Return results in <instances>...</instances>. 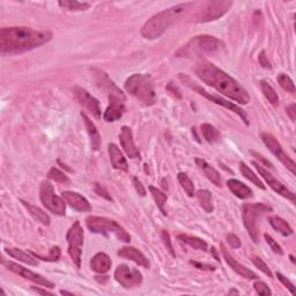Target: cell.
Masks as SVG:
<instances>
[{
  "label": "cell",
  "instance_id": "6da1fadb",
  "mask_svg": "<svg viewBox=\"0 0 296 296\" xmlns=\"http://www.w3.org/2000/svg\"><path fill=\"white\" fill-rule=\"evenodd\" d=\"M52 33L29 27H5L0 30V50L2 55H16L36 49L51 41Z\"/></svg>",
  "mask_w": 296,
  "mask_h": 296
},
{
  "label": "cell",
  "instance_id": "7a4b0ae2",
  "mask_svg": "<svg viewBox=\"0 0 296 296\" xmlns=\"http://www.w3.org/2000/svg\"><path fill=\"white\" fill-rule=\"evenodd\" d=\"M196 74L202 83L215 88L217 92L230 99L241 104H248L250 102V95L243 86L213 64L207 62L200 63L196 69Z\"/></svg>",
  "mask_w": 296,
  "mask_h": 296
},
{
  "label": "cell",
  "instance_id": "3957f363",
  "mask_svg": "<svg viewBox=\"0 0 296 296\" xmlns=\"http://www.w3.org/2000/svg\"><path fill=\"white\" fill-rule=\"evenodd\" d=\"M191 5V2L180 3V5L170 7L168 9H165L153 15L148 21H146L141 28L142 37L146 38V40H156V38H159L171 24L176 22L178 17Z\"/></svg>",
  "mask_w": 296,
  "mask_h": 296
},
{
  "label": "cell",
  "instance_id": "277c9868",
  "mask_svg": "<svg viewBox=\"0 0 296 296\" xmlns=\"http://www.w3.org/2000/svg\"><path fill=\"white\" fill-rule=\"evenodd\" d=\"M223 48V43L216 37L209 36V35H200L196 36L184 45L183 48L178 50L175 53L176 57H184V58H196V57L202 56H213L216 55L221 49Z\"/></svg>",
  "mask_w": 296,
  "mask_h": 296
},
{
  "label": "cell",
  "instance_id": "5b68a950",
  "mask_svg": "<svg viewBox=\"0 0 296 296\" xmlns=\"http://www.w3.org/2000/svg\"><path fill=\"white\" fill-rule=\"evenodd\" d=\"M127 93L144 103L145 105H153L156 102V92L153 79L147 74H133L125 81Z\"/></svg>",
  "mask_w": 296,
  "mask_h": 296
},
{
  "label": "cell",
  "instance_id": "8992f818",
  "mask_svg": "<svg viewBox=\"0 0 296 296\" xmlns=\"http://www.w3.org/2000/svg\"><path fill=\"white\" fill-rule=\"evenodd\" d=\"M86 226L92 233L103 235L113 234L119 241L125 242V243H130L131 241L130 234L117 221L108 219V217L91 215L86 219Z\"/></svg>",
  "mask_w": 296,
  "mask_h": 296
},
{
  "label": "cell",
  "instance_id": "52a82bcc",
  "mask_svg": "<svg viewBox=\"0 0 296 296\" xmlns=\"http://www.w3.org/2000/svg\"><path fill=\"white\" fill-rule=\"evenodd\" d=\"M272 208L262 202H252V204H244L242 207V216H243L244 227L247 228L249 235L252 241L257 243L259 235V219L264 213L271 212Z\"/></svg>",
  "mask_w": 296,
  "mask_h": 296
},
{
  "label": "cell",
  "instance_id": "ba28073f",
  "mask_svg": "<svg viewBox=\"0 0 296 296\" xmlns=\"http://www.w3.org/2000/svg\"><path fill=\"white\" fill-rule=\"evenodd\" d=\"M40 199L44 207L56 215L64 216L66 214V204L63 197L56 195L53 185L49 181H43L40 187Z\"/></svg>",
  "mask_w": 296,
  "mask_h": 296
},
{
  "label": "cell",
  "instance_id": "9c48e42d",
  "mask_svg": "<svg viewBox=\"0 0 296 296\" xmlns=\"http://www.w3.org/2000/svg\"><path fill=\"white\" fill-rule=\"evenodd\" d=\"M84 228L79 221H76L66 234V240L69 243V255L72 258L77 267L81 266V255L84 247Z\"/></svg>",
  "mask_w": 296,
  "mask_h": 296
},
{
  "label": "cell",
  "instance_id": "30bf717a",
  "mask_svg": "<svg viewBox=\"0 0 296 296\" xmlns=\"http://www.w3.org/2000/svg\"><path fill=\"white\" fill-rule=\"evenodd\" d=\"M180 78H181L182 81H184V83L189 86V87H191L192 89H195L196 92L199 93V94H200L201 96H204V98L209 99V101H212L213 103H215V104H217V105H221V106H223V108H227V109L231 110V111H234L235 113H236V115H238V116L241 117V119L243 120L245 125H248L249 120H248L247 113H245L244 110H242L240 108V106L236 105V104H234V103H231L229 101H227V99H223L222 98H219V96L209 94L208 92L204 91V89H202L201 87H199V86L195 85L190 79H189L188 77H184L183 74H181Z\"/></svg>",
  "mask_w": 296,
  "mask_h": 296
},
{
  "label": "cell",
  "instance_id": "8fae6325",
  "mask_svg": "<svg viewBox=\"0 0 296 296\" xmlns=\"http://www.w3.org/2000/svg\"><path fill=\"white\" fill-rule=\"evenodd\" d=\"M260 138H262V140L267 148L270 149L271 153L276 156V158L279 160V161L283 163V165L286 167L288 170H291V173L295 175L296 174V166H295V162L293 161V159L291 158L290 155L287 154L286 152L284 151L283 146L280 145V142L277 140L276 138L273 137L271 133H266V132H264L260 135Z\"/></svg>",
  "mask_w": 296,
  "mask_h": 296
},
{
  "label": "cell",
  "instance_id": "7c38bea8",
  "mask_svg": "<svg viewBox=\"0 0 296 296\" xmlns=\"http://www.w3.org/2000/svg\"><path fill=\"white\" fill-rule=\"evenodd\" d=\"M124 102H125V98H124L123 93L116 87L109 94V105L103 115L105 122L111 123L122 118L124 111H125V103Z\"/></svg>",
  "mask_w": 296,
  "mask_h": 296
},
{
  "label": "cell",
  "instance_id": "4fadbf2b",
  "mask_svg": "<svg viewBox=\"0 0 296 296\" xmlns=\"http://www.w3.org/2000/svg\"><path fill=\"white\" fill-rule=\"evenodd\" d=\"M1 263L7 270L10 271V272L17 274V276H21L22 278H24V279L33 281V283L37 284V285H41V286H44V287H48V288H55V284L46 279V278L33 272V271L26 269V267L20 266L19 264L9 262V260H6L5 258H2Z\"/></svg>",
  "mask_w": 296,
  "mask_h": 296
},
{
  "label": "cell",
  "instance_id": "5bb4252c",
  "mask_svg": "<svg viewBox=\"0 0 296 296\" xmlns=\"http://www.w3.org/2000/svg\"><path fill=\"white\" fill-rule=\"evenodd\" d=\"M115 279L124 288H134L141 285L142 274L133 267L120 264L115 271Z\"/></svg>",
  "mask_w": 296,
  "mask_h": 296
},
{
  "label": "cell",
  "instance_id": "9a60e30c",
  "mask_svg": "<svg viewBox=\"0 0 296 296\" xmlns=\"http://www.w3.org/2000/svg\"><path fill=\"white\" fill-rule=\"evenodd\" d=\"M252 165L256 167V169L258 170V173L260 176L263 177V180L266 182L267 184H269V187L272 189L274 192H277L278 195L283 196L284 198L288 199V200H291L293 204H295V195L292 192L290 189H287V187H285V185L277 180L276 177L273 176V175H271L269 171H267L265 168L262 165H259L258 162L254 161L252 162Z\"/></svg>",
  "mask_w": 296,
  "mask_h": 296
},
{
  "label": "cell",
  "instance_id": "2e32d148",
  "mask_svg": "<svg viewBox=\"0 0 296 296\" xmlns=\"http://www.w3.org/2000/svg\"><path fill=\"white\" fill-rule=\"evenodd\" d=\"M73 94L76 96L77 101L80 103L81 105L88 110L95 118H101V108H99V102L98 99H95L94 96H92L86 89L76 86L73 87Z\"/></svg>",
  "mask_w": 296,
  "mask_h": 296
},
{
  "label": "cell",
  "instance_id": "e0dca14e",
  "mask_svg": "<svg viewBox=\"0 0 296 296\" xmlns=\"http://www.w3.org/2000/svg\"><path fill=\"white\" fill-rule=\"evenodd\" d=\"M231 6H233V1H224V0L208 2L202 12L200 21L201 22H211V21L220 19L230 9Z\"/></svg>",
  "mask_w": 296,
  "mask_h": 296
},
{
  "label": "cell",
  "instance_id": "ac0fdd59",
  "mask_svg": "<svg viewBox=\"0 0 296 296\" xmlns=\"http://www.w3.org/2000/svg\"><path fill=\"white\" fill-rule=\"evenodd\" d=\"M119 141L120 145L126 153V155L130 159H139L140 158V152L137 148L133 140V133L128 126H123L119 133Z\"/></svg>",
  "mask_w": 296,
  "mask_h": 296
},
{
  "label": "cell",
  "instance_id": "d6986e66",
  "mask_svg": "<svg viewBox=\"0 0 296 296\" xmlns=\"http://www.w3.org/2000/svg\"><path fill=\"white\" fill-rule=\"evenodd\" d=\"M221 252H222L223 258L226 260V263L231 267V270L234 272H236L238 276H241L244 279H249V280H255L257 279V274L255 272H252L251 270H249L248 267H245L244 265H242L241 263H238L237 260H235L234 257H231L229 252L227 251L226 247L223 244H221Z\"/></svg>",
  "mask_w": 296,
  "mask_h": 296
},
{
  "label": "cell",
  "instance_id": "ffe728a7",
  "mask_svg": "<svg viewBox=\"0 0 296 296\" xmlns=\"http://www.w3.org/2000/svg\"><path fill=\"white\" fill-rule=\"evenodd\" d=\"M62 197L66 204H69L71 207L78 212L92 211V206L89 204V201L80 194H77V192L73 191H64L62 194Z\"/></svg>",
  "mask_w": 296,
  "mask_h": 296
},
{
  "label": "cell",
  "instance_id": "44dd1931",
  "mask_svg": "<svg viewBox=\"0 0 296 296\" xmlns=\"http://www.w3.org/2000/svg\"><path fill=\"white\" fill-rule=\"evenodd\" d=\"M117 254H118L119 257H122V258L132 260V262L138 264L139 266L145 267V269H149V266H151L149 260L146 258V256L142 254L141 251H139L138 249L133 247H124L119 249Z\"/></svg>",
  "mask_w": 296,
  "mask_h": 296
},
{
  "label": "cell",
  "instance_id": "7402d4cb",
  "mask_svg": "<svg viewBox=\"0 0 296 296\" xmlns=\"http://www.w3.org/2000/svg\"><path fill=\"white\" fill-rule=\"evenodd\" d=\"M196 163H197L199 169L204 173L205 176L207 177L214 185H216L217 188L222 187V178H221L220 173L215 168H213V167L209 165L206 160L197 158L196 159Z\"/></svg>",
  "mask_w": 296,
  "mask_h": 296
},
{
  "label": "cell",
  "instance_id": "603a6c76",
  "mask_svg": "<svg viewBox=\"0 0 296 296\" xmlns=\"http://www.w3.org/2000/svg\"><path fill=\"white\" fill-rule=\"evenodd\" d=\"M108 151H109L110 161H111L113 168L117 170L127 171V169H128L127 161H126V159L124 158L123 153L120 152V149L117 147V145L109 144Z\"/></svg>",
  "mask_w": 296,
  "mask_h": 296
},
{
  "label": "cell",
  "instance_id": "cb8c5ba5",
  "mask_svg": "<svg viewBox=\"0 0 296 296\" xmlns=\"http://www.w3.org/2000/svg\"><path fill=\"white\" fill-rule=\"evenodd\" d=\"M91 269L96 273H106L111 269V259L104 252H99L91 260Z\"/></svg>",
  "mask_w": 296,
  "mask_h": 296
},
{
  "label": "cell",
  "instance_id": "d4e9b609",
  "mask_svg": "<svg viewBox=\"0 0 296 296\" xmlns=\"http://www.w3.org/2000/svg\"><path fill=\"white\" fill-rule=\"evenodd\" d=\"M227 185L228 189L240 199H249L254 196V192H252L250 188L247 187L244 183H242V182L235 180V178L228 180Z\"/></svg>",
  "mask_w": 296,
  "mask_h": 296
},
{
  "label": "cell",
  "instance_id": "484cf974",
  "mask_svg": "<svg viewBox=\"0 0 296 296\" xmlns=\"http://www.w3.org/2000/svg\"><path fill=\"white\" fill-rule=\"evenodd\" d=\"M81 117H83L86 128H87V131H88L89 138H91L92 149H93V151H99V146H101V137H99V133L98 128H96L95 124L88 118L86 113L81 112Z\"/></svg>",
  "mask_w": 296,
  "mask_h": 296
},
{
  "label": "cell",
  "instance_id": "4316f807",
  "mask_svg": "<svg viewBox=\"0 0 296 296\" xmlns=\"http://www.w3.org/2000/svg\"><path fill=\"white\" fill-rule=\"evenodd\" d=\"M5 252L10 257H13V258L19 260V262L27 264V265H31V266L38 265L37 258L31 254V252L30 254H27V252L22 251L21 249H16V248H6Z\"/></svg>",
  "mask_w": 296,
  "mask_h": 296
},
{
  "label": "cell",
  "instance_id": "83f0119b",
  "mask_svg": "<svg viewBox=\"0 0 296 296\" xmlns=\"http://www.w3.org/2000/svg\"><path fill=\"white\" fill-rule=\"evenodd\" d=\"M269 222L271 226L273 227V229L279 231V233L281 235H284V236H291V235H293L294 233L293 228H292L290 226V223H288L286 220H284L283 217L277 216V215L270 216Z\"/></svg>",
  "mask_w": 296,
  "mask_h": 296
},
{
  "label": "cell",
  "instance_id": "f1b7e54d",
  "mask_svg": "<svg viewBox=\"0 0 296 296\" xmlns=\"http://www.w3.org/2000/svg\"><path fill=\"white\" fill-rule=\"evenodd\" d=\"M21 202H22V204L24 205V207L28 209V212L31 214V216H33L35 220H37L38 222L44 224V226H49L50 216L44 211H42V209L40 207H37V206L31 205V204H29V202H27L24 200H21Z\"/></svg>",
  "mask_w": 296,
  "mask_h": 296
},
{
  "label": "cell",
  "instance_id": "f546056e",
  "mask_svg": "<svg viewBox=\"0 0 296 296\" xmlns=\"http://www.w3.org/2000/svg\"><path fill=\"white\" fill-rule=\"evenodd\" d=\"M177 238L180 241L183 242V243L190 245L191 248L196 249V250L206 251V250H207V248H208L207 243H206V242L204 240H201V238H199V237L190 236V235L181 234V235H178Z\"/></svg>",
  "mask_w": 296,
  "mask_h": 296
},
{
  "label": "cell",
  "instance_id": "4dcf8cb0",
  "mask_svg": "<svg viewBox=\"0 0 296 296\" xmlns=\"http://www.w3.org/2000/svg\"><path fill=\"white\" fill-rule=\"evenodd\" d=\"M196 197H197L199 204L205 212L212 213L213 212V198L212 194L208 190H198L196 192Z\"/></svg>",
  "mask_w": 296,
  "mask_h": 296
},
{
  "label": "cell",
  "instance_id": "1f68e13d",
  "mask_svg": "<svg viewBox=\"0 0 296 296\" xmlns=\"http://www.w3.org/2000/svg\"><path fill=\"white\" fill-rule=\"evenodd\" d=\"M200 131L202 137L205 138V140L209 142V144H213V142H216L220 138V132L216 127H214L211 124H202L200 126Z\"/></svg>",
  "mask_w": 296,
  "mask_h": 296
},
{
  "label": "cell",
  "instance_id": "d6a6232c",
  "mask_svg": "<svg viewBox=\"0 0 296 296\" xmlns=\"http://www.w3.org/2000/svg\"><path fill=\"white\" fill-rule=\"evenodd\" d=\"M240 171L242 173V175L247 178V180H249L250 182H252L256 187H258L260 189H263V190H265V185H264V183L262 181L259 180V177L257 176V175L252 171L249 167L245 165L244 162H240Z\"/></svg>",
  "mask_w": 296,
  "mask_h": 296
},
{
  "label": "cell",
  "instance_id": "836d02e7",
  "mask_svg": "<svg viewBox=\"0 0 296 296\" xmlns=\"http://www.w3.org/2000/svg\"><path fill=\"white\" fill-rule=\"evenodd\" d=\"M149 191H151L153 198H154V200L156 202V205H158V207L160 208V211L165 214V215H167V212L165 211V205L167 200H168V196H167L165 192L160 190V189L154 187H149Z\"/></svg>",
  "mask_w": 296,
  "mask_h": 296
},
{
  "label": "cell",
  "instance_id": "e575fe53",
  "mask_svg": "<svg viewBox=\"0 0 296 296\" xmlns=\"http://www.w3.org/2000/svg\"><path fill=\"white\" fill-rule=\"evenodd\" d=\"M260 86H262V91L265 95V98L269 99V102L272 105H278L279 104V96H278L277 92L274 91V88L271 86L270 84H267L266 81H262L260 83Z\"/></svg>",
  "mask_w": 296,
  "mask_h": 296
},
{
  "label": "cell",
  "instance_id": "d590c367",
  "mask_svg": "<svg viewBox=\"0 0 296 296\" xmlns=\"http://www.w3.org/2000/svg\"><path fill=\"white\" fill-rule=\"evenodd\" d=\"M59 6H62L63 8L71 12H79V10H86L89 8L91 3L88 2H79L76 0H65V1H59Z\"/></svg>",
  "mask_w": 296,
  "mask_h": 296
},
{
  "label": "cell",
  "instance_id": "8d00e7d4",
  "mask_svg": "<svg viewBox=\"0 0 296 296\" xmlns=\"http://www.w3.org/2000/svg\"><path fill=\"white\" fill-rule=\"evenodd\" d=\"M177 178H178V182H180V184L182 185V188H183V190L187 192V195L189 196V197H194L195 196V184H194V182L191 181V178L184 173L178 174Z\"/></svg>",
  "mask_w": 296,
  "mask_h": 296
},
{
  "label": "cell",
  "instance_id": "74e56055",
  "mask_svg": "<svg viewBox=\"0 0 296 296\" xmlns=\"http://www.w3.org/2000/svg\"><path fill=\"white\" fill-rule=\"evenodd\" d=\"M277 80H278V84L281 86V88H284L285 91H287V92L292 93V94H294V93H295L294 83H293V80H292L291 78L287 76V74H285V73L279 74V76H278Z\"/></svg>",
  "mask_w": 296,
  "mask_h": 296
},
{
  "label": "cell",
  "instance_id": "f35d334b",
  "mask_svg": "<svg viewBox=\"0 0 296 296\" xmlns=\"http://www.w3.org/2000/svg\"><path fill=\"white\" fill-rule=\"evenodd\" d=\"M48 176L50 180H53L56 182H58V183H70V178L66 176L65 174L63 173V171H60L58 168H51L49 171Z\"/></svg>",
  "mask_w": 296,
  "mask_h": 296
},
{
  "label": "cell",
  "instance_id": "ab89813d",
  "mask_svg": "<svg viewBox=\"0 0 296 296\" xmlns=\"http://www.w3.org/2000/svg\"><path fill=\"white\" fill-rule=\"evenodd\" d=\"M35 257H36L37 259H42L44 260V262H58L59 258H60V248L59 247H52L51 250H50L49 255L46 257H43L40 256L37 254H34V252H31Z\"/></svg>",
  "mask_w": 296,
  "mask_h": 296
},
{
  "label": "cell",
  "instance_id": "60d3db41",
  "mask_svg": "<svg viewBox=\"0 0 296 296\" xmlns=\"http://www.w3.org/2000/svg\"><path fill=\"white\" fill-rule=\"evenodd\" d=\"M251 260H252V263L255 264V266L257 267V269H259L264 274H266V276L269 278L273 277V274H272V272H271V270L269 269V266L266 265V263L264 262L262 258H259V257L255 256V257H252Z\"/></svg>",
  "mask_w": 296,
  "mask_h": 296
},
{
  "label": "cell",
  "instance_id": "b9f144b4",
  "mask_svg": "<svg viewBox=\"0 0 296 296\" xmlns=\"http://www.w3.org/2000/svg\"><path fill=\"white\" fill-rule=\"evenodd\" d=\"M264 237H265V240H266V242H267V244L270 245L271 247V249H272L273 250V252L274 254H278V255H284V250H283V248L280 247L279 244H278V242L274 240V238L272 237V236H270L269 234H265L264 235Z\"/></svg>",
  "mask_w": 296,
  "mask_h": 296
},
{
  "label": "cell",
  "instance_id": "7bdbcfd3",
  "mask_svg": "<svg viewBox=\"0 0 296 296\" xmlns=\"http://www.w3.org/2000/svg\"><path fill=\"white\" fill-rule=\"evenodd\" d=\"M254 288L257 292V294L259 295H272V291L270 290V287L264 283V281L257 280L254 284Z\"/></svg>",
  "mask_w": 296,
  "mask_h": 296
},
{
  "label": "cell",
  "instance_id": "ee69618b",
  "mask_svg": "<svg viewBox=\"0 0 296 296\" xmlns=\"http://www.w3.org/2000/svg\"><path fill=\"white\" fill-rule=\"evenodd\" d=\"M277 278H278V279H279V280H280V283H281V284H283V285H284V286H285V287H286V288H287V290L291 292V293H292V294H294V293H295V288H294V285H293V284H292V283H291V281H290V280H288L286 277H285V276H283V274H281V273H279V272H277Z\"/></svg>",
  "mask_w": 296,
  "mask_h": 296
},
{
  "label": "cell",
  "instance_id": "f6af8a7d",
  "mask_svg": "<svg viewBox=\"0 0 296 296\" xmlns=\"http://www.w3.org/2000/svg\"><path fill=\"white\" fill-rule=\"evenodd\" d=\"M226 240L228 242V244H229L231 248H234V249L241 248V241H240V238H238L235 234H228L227 237H226Z\"/></svg>",
  "mask_w": 296,
  "mask_h": 296
},
{
  "label": "cell",
  "instance_id": "bcb514c9",
  "mask_svg": "<svg viewBox=\"0 0 296 296\" xmlns=\"http://www.w3.org/2000/svg\"><path fill=\"white\" fill-rule=\"evenodd\" d=\"M162 240L165 242V245L167 247V249H168V251L170 252L171 256H175L173 245H171V242H170V235L167 230H162Z\"/></svg>",
  "mask_w": 296,
  "mask_h": 296
},
{
  "label": "cell",
  "instance_id": "7dc6e473",
  "mask_svg": "<svg viewBox=\"0 0 296 296\" xmlns=\"http://www.w3.org/2000/svg\"><path fill=\"white\" fill-rule=\"evenodd\" d=\"M133 185H134L135 190H137L138 194L140 195L141 197H145V196H146V189L144 188V185L141 184V182L139 181L137 177L133 178Z\"/></svg>",
  "mask_w": 296,
  "mask_h": 296
},
{
  "label": "cell",
  "instance_id": "c3c4849f",
  "mask_svg": "<svg viewBox=\"0 0 296 296\" xmlns=\"http://www.w3.org/2000/svg\"><path fill=\"white\" fill-rule=\"evenodd\" d=\"M258 59H259V64L264 67V69H271V64L269 62V59H267L265 51L260 52Z\"/></svg>",
  "mask_w": 296,
  "mask_h": 296
},
{
  "label": "cell",
  "instance_id": "681fc988",
  "mask_svg": "<svg viewBox=\"0 0 296 296\" xmlns=\"http://www.w3.org/2000/svg\"><path fill=\"white\" fill-rule=\"evenodd\" d=\"M190 264H191V265L196 266L199 270H205V271H214V270H215V267L212 266V265H208V264L197 263V262H194V260H191Z\"/></svg>",
  "mask_w": 296,
  "mask_h": 296
},
{
  "label": "cell",
  "instance_id": "f907efd6",
  "mask_svg": "<svg viewBox=\"0 0 296 296\" xmlns=\"http://www.w3.org/2000/svg\"><path fill=\"white\" fill-rule=\"evenodd\" d=\"M95 191H96V194H98L99 196H101V197H104L105 199H108V200H112L111 197H110V196L108 195V192L104 190V188H102V185L96 184Z\"/></svg>",
  "mask_w": 296,
  "mask_h": 296
},
{
  "label": "cell",
  "instance_id": "816d5d0a",
  "mask_svg": "<svg viewBox=\"0 0 296 296\" xmlns=\"http://www.w3.org/2000/svg\"><path fill=\"white\" fill-rule=\"evenodd\" d=\"M287 113H288V116L291 117V119L293 120V122H295V119H296V105L295 104H291L290 106H288Z\"/></svg>",
  "mask_w": 296,
  "mask_h": 296
},
{
  "label": "cell",
  "instance_id": "f5cc1de1",
  "mask_svg": "<svg viewBox=\"0 0 296 296\" xmlns=\"http://www.w3.org/2000/svg\"><path fill=\"white\" fill-rule=\"evenodd\" d=\"M251 154L254 155L255 158H257L258 160H260V161H262L263 163H265L266 166H269L270 168H273V165H272V163H271L270 161H267V160H266L265 158H264L263 155H260V154H258V153H256V152H251Z\"/></svg>",
  "mask_w": 296,
  "mask_h": 296
},
{
  "label": "cell",
  "instance_id": "db71d44e",
  "mask_svg": "<svg viewBox=\"0 0 296 296\" xmlns=\"http://www.w3.org/2000/svg\"><path fill=\"white\" fill-rule=\"evenodd\" d=\"M33 290H34L35 292H37V293L43 294V295H52L51 293H49V292H46V291H42V290H40V288H36V287H33Z\"/></svg>",
  "mask_w": 296,
  "mask_h": 296
},
{
  "label": "cell",
  "instance_id": "11a10c76",
  "mask_svg": "<svg viewBox=\"0 0 296 296\" xmlns=\"http://www.w3.org/2000/svg\"><path fill=\"white\" fill-rule=\"evenodd\" d=\"M212 255L215 256V259L217 260V262H220L219 256H217V254H216V249H215V248H212Z\"/></svg>",
  "mask_w": 296,
  "mask_h": 296
},
{
  "label": "cell",
  "instance_id": "9f6ffc18",
  "mask_svg": "<svg viewBox=\"0 0 296 296\" xmlns=\"http://www.w3.org/2000/svg\"><path fill=\"white\" fill-rule=\"evenodd\" d=\"M60 294H63V295H73V293H71V292H66V291H60Z\"/></svg>",
  "mask_w": 296,
  "mask_h": 296
},
{
  "label": "cell",
  "instance_id": "6f0895ef",
  "mask_svg": "<svg viewBox=\"0 0 296 296\" xmlns=\"http://www.w3.org/2000/svg\"><path fill=\"white\" fill-rule=\"evenodd\" d=\"M233 293H234V294H238V292H236V291H230V292H229V294H233Z\"/></svg>",
  "mask_w": 296,
  "mask_h": 296
}]
</instances>
